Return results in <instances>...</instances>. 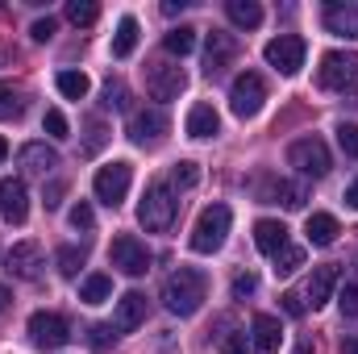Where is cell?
<instances>
[{
	"label": "cell",
	"mask_w": 358,
	"mask_h": 354,
	"mask_svg": "<svg viewBox=\"0 0 358 354\" xmlns=\"http://www.w3.org/2000/svg\"><path fill=\"white\" fill-rule=\"evenodd\" d=\"M108 263L117 267L121 275L138 279V275L150 271V250H146V242H138L134 234H121V238H113V246H108Z\"/></svg>",
	"instance_id": "cell-8"
},
{
	"label": "cell",
	"mask_w": 358,
	"mask_h": 354,
	"mask_svg": "<svg viewBox=\"0 0 358 354\" xmlns=\"http://www.w3.org/2000/svg\"><path fill=\"white\" fill-rule=\"evenodd\" d=\"M4 159H8V142L0 138V163H4Z\"/></svg>",
	"instance_id": "cell-48"
},
{
	"label": "cell",
	"mask_w": 358,
	"mask_h": 354,
	"mask_svg": "<svg viewBox=\"0 0 358 354\" xmlns=\"http://www.w3.org/2000/svg\"><path fill=\"white\" fill-rule=\"evenodd\" d=\"M234 225V213L225 204H208L200 217H196V229H192V250L196 255H217L225 246V234Z\"/></svg>",
	"instance_id": "cell-3"
},
{
	"label": "cell",
	"mask_w": 358,
	"mask_h": 354,
	"mask_svg": "<svg viewBox=\"0 0 358 354\" xmlns=\"http://www.w3.org/2000/svg\"><path fill=\"white\" fill-rule=\"evenodd\" d=\"M183 88H187V76L179 71L176 63H167V59H150L146 63V92L155 100H176Z\"/></svg>",
	"instance_id": "cell-10"
},
{
	"label": "cell",
	"mask_w": 358,
	"mask_h": 354,
	"mask_svg": "<svg viewBox=\"0 0 358 354\" xmlns=\"http://www.w3.org/2000/svg\"><path fill=\"white\" fill-rule=\"evenodd\" d=\"M338 279H342V271H338V267H317V271L308 275V283H304V304H313V309L329 304V300H334Z\"/></svg>",
	"instance_id": "cell-15"
},
{
	"label": "cell",
	"mask_w": 358,
	"mask_h": 354,
	"mask_svg": "<svg viewBox=\"0 0 358 354\" xmlns=\"http://www.w3.org/2000/svg\"><path fill=\"white\" fill-rule=\"evenodd\" d=\"M221 134V117H217V108L213 104H192V113H187V138H217Z\"/></svg>",
	"instance_id": "cell-21"
},
{
	"label": "cell",
	"mask_w": 358,
	"mask_h": 354,
	"mask_svg": "<svg viewBox=\"0 0 358 354\" xmlns=\"http://www.w3.org/2000/svg\"><path fill=\"white\" fill-rule=\"evenodd\" d=\"M300 267H304V250L292 246V242L275 255V275H292V271H300Z\"/></svg>",
	"instance_id": "cell-32"
},
{
	"label": "cell",
	"mask_w": 358,
	"mask_h": 354,
	"mask_svg": "<svg viewBox=\"0 0 358 354\" xmlns=\"http://www.w3.org/2000/svg\"><path fill=\"white\" fill-rule=\"evenodd\" d=\"M171 183H176V187H196V183H200V167H196V163H176Z\"/></svg>",
	"instance_id": "cell-35"
},
{
	"label": "cell",
	"mask_w": 358,
	"mask_h": 354,
	"mask_svg": "<svg viewBox=\"0 0 358 354\" xmlns=\"http://www.w3.org/2000/svg\"><path fill=\"white\" fill-rule=\"evenodd\" d=\"M84 259H88V255H84L80 246H63V250L55 255V263H59V275H67V279H71V275H80Z\"/></svg>",
	"instance_id": "cell-31"
},
{
	"label": "cell",
	"mask_w": 358,
	"mask_h": 354,
	"mask_svg": "<svg viewBox=\"0 0 358 354\" xmlns=\"http://www.w3.org/2000/svg\"><path fill=\"white\" fill-rule=\"evenodd\" d=\"M29 38H34V42H50V38H55V17L34 21V25H29Z\"/></svg>",
	"instance_id": "cell-41"
},
{
	"label": "cell",
	"mask_w": 358,
	"mask_h": 354,
	"mask_svg": "<svg viewBox=\"0 0 358 354\" xmlns=\"http://www.w3.org/2000/svg\"><path fill=\"white\" fill-rule=\"evenodd\" d=\"M287 163H292L304 179H321V176H329V167H334L329 146H325L321 138H300V142H292V146H287Z\"/></svg>",
	"instance_id": "cell-5"
},
{
	"label": "cell",
	"mask_w": 358,
	"mask_h": 354,
	"mask_svg": "<svg viewBox=\"0 0 358 354\" xmlns=\"http://www.w3.org/2000/svg\"><path fill=\"white\" fill-rule=\"evenodd\" d=\"M42 125H46L50 138H67V117H63L59 108H46V121H42Z\"/></svg>",
	"instance_id": "cell-37"
},
{
	"label": "cell",
	"mask_w": 358,
	"mask_h": 354,
	"mask_svg": "<svg viewBox=\"0 0 358 354\" xmlns=\"http://www.w3.org/2000/svg\"><path fill=\"white\" fill-rule=\"evenodd\" d=\"M55 84H59V92H63L67 100H84V96L92 92V84H88V76H84V71H59V80H55Z\"/></svg>",
	"instance_id": "cell-29"
},
{
	"label": "cell",
	"mask_w": 358,
	"mask_h": 354,
	"mask_svg": "<svg viewBox=\"0 0 358 354\" xmlns=\"http://www.w3.org/2000/svg\"><path fill=\"white\" fill-rule=\"evenodd\" d=\"M8 300H13V292H8V288H0V313L8 309Z\"/></svg>",
	"instance_id": "cell-47"
},
{
	"label": "cell",
	"mask_w": 358,
	"mask_h": 354,
	"mask_svg": "<svg viewBox=\"0 0 358 354\" xmlns=\"http://www.w3.org/2000/svg\"><path fill=\"white\" fill-rule=\"evenodd\" d=\"M338 304H342L346 317H358V283H346V288L338 292Z\"/></svg>",
	"instance_id": "cell-40"
},
{
	"label": "cell",
	"mask_w": 358,
	"mask_h": 354,
	"mask_svg": "<svg viewBox=\"0 0 358 354\" xmlns=\"http://www.w3.org/2000/svg\"><path fill=\"white\" fill-rule=\"evenodd\" d=\"M255 246L263 250V255H279L283 246H287V225L283 221H271V217H263V221H255Z\"/></svg>",
	"instance_id": "cell-20"
},
{
	"label": "cell",
	"mask_w": 358,
	"mask_h": 354,
	"mask_svg": "<svg viewBox=\"0 0 358 354\" xmlns=\"http://www.w3.org/2000/svg\"><path fill=\"white\" fill-rule=\"evenodd\" d=\"M29 338H34V346H42V351H63V346L71 342V325H67L59 313H34V317H29Z\"/></svg>",
	"instance_id": "cell-11"
},
{
	"label": "cell",
	"mask_w": 358,
	"mask_h": 354,
	"mask_svg": "<svg viewBox=\"0 0 358 354\" xmlns=\"http://www.w3.org/2000/svg\"><path fill=\"white\" fill-rule=\"evenodd\" d=\"M338 142H342V150H346L350 159H358V125L342 121V125H338Z\"/></svg>",
	"instance_id": "cell-36"
},
{
	"label": "cell",
	"mask_w": 358,
	"mask_h": 354,
	"mask_svg": "<svg viewBox=\"0 0 358 354\" xmlns=\"http://www.w3.org/2000/svg\"><path fill=\"white\" fill-rule=\"evenodd\" d=\"M167 113L163 108H138L134 117H129V138L138 142V146H155L163 134H167Z\"/></svg>",
	"instance_id": "cell-14"
},
{
	"label": "cell",
	"mask_w": 358,
	"mask_h": 354,
	"mask_svg": "<svg viewBox=\"0 0 358 354\" xmlns=\"http://www.w3.org/2000/svg\"><path fill=\"white\" fill-rule=\"evenodd\" d=\"M96 17H100V4L96 0H67V21L71 25H96Z\"/></svg>",
	"instance_id": "cell-30"
},
{
	"label": "cell",
	"mask_w": 358,
	"mask_h": 354,
	"mask_svg": "<svg viewBox=\"0 0 358 354\" xmlns=\"http://www.w3.org/2000/svg\"><path fill=\"white\" fill-rule=\"evenodd\" d=\"M163 46H167V55H179V59L192 55V50H196V29H192V25H176V29L163 38Z\"/></svg>",
	"instance_id": "cell-28"
},
{
	"label": "cell",
	"mask_w": 358,
	"mask_h": 354,
	"mask_svg": "<svg viewBox=\"0 0 358 354\" xmlns=\"http://www.w3.org/2000/svg\"><path fill=\"white\" fill-rule=\"evenodd\" d=\"M21 108H25L21 92L13 88V84H0V121H8V117H21Z\"/></svg>",
	"instance_id": "cell-33"
},
{
	"label": "cell",
	"mask_w": 358,
	"mask_h": 354,
	"mask_svg": "<svg viewBox=\"0 0 358 354\" xmlns=\"http://www.w3.org/2000/svg\"><path fill=\"white\" fill-rule=\"evenodd\" d=\"M204 296H208V279H204L196 267H179V271L167 275V283H163V304H167L171 317H192V313H200Z\"/></svg>",
	"instance_id": "cell-1"
},
{
	"label": "cell",
	"mask_w": 358,
	"mask_h": 354,
	"mask_svg": "<svg viewBox=\"0 0 358 354\" xmlns=\"http://www.w3.org/2000/svg\"><path fill=\"white\" fill-rule=\"evenodd\" d=\"M138 50V21L134 17H121L117 34H113V59H129Z\"/></svg>",
	"instance_id": "cell-25"
},
{
	"label": "cell",
	"mask_w": 358,
	"mask_h": 354,
	"mask_svg": "<svg viewBox=\"0 0 358 354\" xmlns=\"http://www.w3.org/2000/svg\"><path fill=\"white\" fill-rule=\"evenodd\" d=\"M142 321H146V296H142V292H125V296L117 300L113 330H117V334H134Z\"/></svg>",
	"instance_id": "cell-16"
},
{
	"label": "cell",
	"mask_w": 358,
	"mask_h": 354,
	"mask_svg": "<svg viewBox=\"0 0 358 354\" xmlns=\"http://www.w3.org/2000/svg\"><path fill=\"white\" fill-rule=\"evenodd\" d=\"M0 217L4 221H13V225H25V217H29V187H25V179H0Z\"/></svg>",
	"instance_id": "cell-13"
},
{
	"label": "cell",
	"mask_w": 358,
	"mask_h": 354,
	"mask_svg": "<svg viewBox=\"0 0 358 354\" xmlns=\"http://www.w3.org/2000/svg\"><path fill=\"white\" fill-rule=\"evenodd\" d=\"M129 183H134V167L117 159V163H104V167L96 171V179H92V192H96V200H100V204L117 208V204L129 196Z\"/></svg>",
	"instance_id": "cell-6"
},
{
	"label": "cell",
	"mask_w": 358,
	"mask_h": 354,
	"mask_svg": "<svg viewBox=\"0 0 358 354\" xmlns=\"http://www.w3.org/2000/svg\"><path fill=\"white\" fill-rule=\"evenodd\" d=\"M255 292H259V275L246 271V275L234 279V300H246V296H255Z\"/></svg>",
	"instance_id": "cell-38"
},
{
	"label": "cell",
	"mask_w": 358,
	"mask_h": 354,
	"mask_svg": "<svg viewBox=\"0 0 358 354\" xmlns=\"http://www.w3.org/2000/svg\"><path fill=\"white\" fill-rule=\"evenodd\" d=\"M221 354H250L246 351V334H229V338L221 342Z\"/></svg>",
	"instance_id": "cell-42"
},
{
	"label": "cell",
	"mask_w": 358,
	"mask_h": 354,
	"mask_svg": "<svg viewBox=\"0 0 358 354\" xmlns=\"http://www.w3.org/2000/svg\"><path fill=\"white\" fill-rule=\"evenodd\" d=\"M325 29L342 38H358V0H334L325 8Z\"/></svg>",
	"instance_id": "cell-19"
},
{
	"label": "cell",
	"mask_w": 358,
	"mask_h": 354,
	"mask_svg": "<svg viewBox=\"0 0 358 354\" xmlns=\"http://www.w3.org/2000/svg\"><path fill=\"white\" fill-rule=\"evenodd\" d=\"M234 55H238L234 34L213 29V34H208V46H204V71H208V76H217L221 67H229V63H234Z\"/></svg>",
	"instance_id": "cell-18"
},
{
	"label": "cell",
	"mask_w": 358,
	"mask_h": 354,
	"mask_svg": "<svg viewBox=\"0 0 358 354\" xmlns=\"http://www.w3.org/2000/svg\"><path fill=\"white\" fill-rule=\"evenodd\" d=\"M250 342H255L259 354H279V346H283V325H279V317L259 313V317L250 321Z\"/></svg>",
	"instance_id": "cell-17"
},
{
	"label": "cell",
	"mask_w": 358,
	"mask_h": 354,
	"mask_svg": "<svg viewBox=\"0 0 358 354\" xmlns=\"http://www.w3.org/2000/svg\"><path fill=\"white\" fill-rule=\"evenodd\" d=\"M271 200H275V204H283V208H304V200H308V183L279 179V183L271 187Z\"/></svg>",
	"instance_id": "cell-26"
},
{
	"label": "cell",
	"mask_w": 358,
	"mask_h": 354,
	"mask_svg": "<svg viewBox=\"0 0 358 354\" xmlns=\"http://www.w3.org/2000/svg\"><path fill=\"white\" fill-rule=\"evenodd\" d=\"M176 213H179V200H176V187L171 183H150L146 187V196H142V204H138V221H142V229H150V234H163V229H171L176 225Z\"/></svg>",
	"instance_id": "cell-2"
},
{
	"label": "cell",
	"mask_w": 358,
	"mask_h": 354,
	"mask_svg": "<svg viewBox=\"0 0 358 354\" xmlns=\"http://www.w3.org/2000/svg\"><path fill=\"white\" fill-rule=\"evenodd\" d=\"M342 354H358V338H342Z\"/></svg>",
	"instance_id": "cell-46"
},
{
	"label": "cell",
	"mask_w": 358,
	"mask_h": 354,
	"mask_svg": "<svg viewBox=\"0 0 358 354\" xmlns=\"http://www.w3.org/2000/svg\"><path fill=\"white\" fill-rule=\"evenodd\" d=\"M338 234H342V225H338L334 213H313V217L304 221V238H308L313 246H334Z\"/></svg>",
	"instance_id": "cell-22"
},
{
	"label": "cell",
	"mask_w": 358,
	"mask_h": 354,
	"mask_svg": "<svg viewBox=\"0 0 358 354\" xmlns=\"http://www.w3.org/2000/svg\"><path fill=\"white\" fill-rule=\"evenodd\" d=\"M113 296V279L108 275H88L84 283H80V300L84 304H104Z\"/></svg>",
	"instance_id": "cell-27"
},
{
	"label": "cell",
	"mask_w": 358,
	"mask_h": 354,
	"mask_svg": "<svg viewBox=\"0 0 358 354\" xmlns=\"http://www.w3.org/2000/svg\"><path fill=\"white\" fill-rule=\"evenodd\" d=\"M304 50L308 46H304L300 34H279V38H271L267 46H263V59H267L279 76H296L304 67Z\"/></svg>",
	"instance_id": "cell-9"
},
{
	"label": "cell",
	"mask_w": 358,
	"mask_h": 354,
	"mask_svg": "<svg viewBox=\"0 0 358 354\" xmlns=\"http://www.w3.org/2000/svg\"><path fill=\"white\" fill-rule=\"evenodd\" d=\"M104 108H117V113L129 108V88H125L121 80H108V84H104Z\"/></svg>",
	"instance_id": "cell-34"
},
{
	"label": "cell",
	"mask_w": 358,
	"mask_h": 354,
	"mask_svg": "<svg viewBox=\"0 0 358 354\" xmlns=\"http://www.w3.org/2000/svg\"><path fill=\"white\" fill-rule=\"evenodd\" d=\"M317 80L329 92H358V55L355 50H329L321 59Z\"/></svg>",
	"instance_id": "cell-4"
},
{
	"label": "cell",
	"mask_w": 358,
	"mask_h": 354,
	"mask_svg": "<svg viewBox=\"0 0 358 354\" xmlns=\"http://www.w3.org/2000/svg\"><path fill=\"white\" fill-rule=\"evenodd\" d=\"M263 100H267V84H263L259 71H242V76L234 80V88H229V108H234V117H242V121L259 117Z\"/></svg>",
	"instance_id": "cell-7"
},
{
	"label": "cell",
	"mask_w": 358,
	"mask_h": 354,
	"mask_svg": "<svg viewBox=\"0 0 358 354\" xmlns=\"http://www.w3.org/2000/svg\"><path fill=\"white\" fill-rule=\"evenodd\" d=\"M88 334H92V346H100V351H104V346H108V334H113V330H108V325H92ZM113 338H117V334H113Z\"/></svg>",
	"instance_id": "cell-44"
},
{
	"label": "cell",
	"mask_w": 358,
	"mask_h": 354,
	"mask_svg": "<svg viewBox=\"0 0 358 354\" xmlns=\"http://www.w3.org/2000/svg\"><path fill=\"white\" fill-rule=\"evenodd\" d=\"M283 309H287L292 317H304V309H308V304H304V296H296V292H287V296H283Z\"/></svg>",
	"instance_id": "cell-43"
},
{
	"label": "cell",
	"mask_w": 358,
	"mask_h": 354,
	"mask_svg": "<svg viewBox=\"0 0 358 354\" xmlns=\"http://www.w3.org/2000/svg\"><path fill=\"white\" fill-rule=\"evenodd\" d=\"M42 267H46V255H42L38 242H17V246L4 255V271L17 275V279H38Z\"/></svg>",
	"instance_id": "cell-12"
},
{
	"label": "cell",
	"mask_w": 358,
	"mask_h": 354,
	"mask_svg": "<svg viewBox=\"0 0 358 354\" xmlns=\"http://www.w3.org/2000/svg\"><path fill=\"white\" fill-rule=\"evenodd\" d=\"M71 225H76V229H92V225H96V213H92L88 200H80V204L71 208Z\"/></svg>",
	"instance_id": "cell-39"
},
{
	"label": "cell",
	"mask_w": 358,
	"mask_h": 354,
	"mask_svg": "<svg viewBox=\"0 0 358 354\" xmlns=\"http://www.w3.org/2000/svg\"><path fill=\"white\" fill-rule=\"evenodd\" d=\"M346 204H350V208H358V179L346 187Z\"/></svg>",
	"instance_id": "cell-45"
},
{
	"label": "cell",
	"mask_w": 358,
	"mask_h": 354,
	"mask_svg": "<svg viewBox=\"0 0 358 354\" xmlns=\"http://www.w3.org/2000/svg\"><path fill=\"white\" fill-rule=\"evenodd\" d=\"M225 13H229V21H234L238 29H259V25H263V8H259L255 0H229Z\"/></svg>",
	"instance_id": "cell-24"
},
{
	"label": "cell",
	"mask_w": 358,
	"mask_h": 354,
	"mask_svg": "<svg viewBox=\"0 0 358 354\" xmlns=\"http://www.w3.org/2000/svg\"><path fill=\"white\" fill-rule=\"evenodd\" d=\"M21 167L34 171V176H50L59 167V155L46 142H29V146H21Z\"/></svg>",
	"instance_id": "cell-23"
}]
</instances>
